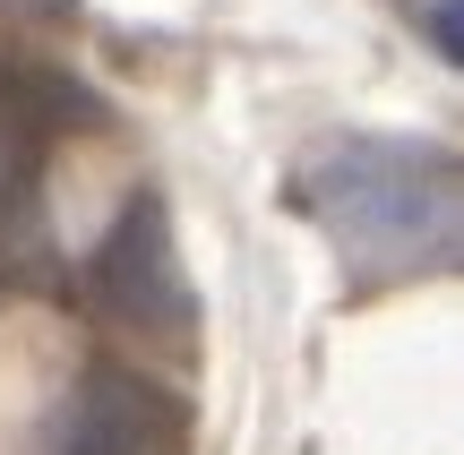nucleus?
<instances>
[{"instance_id":"1","label":"nucleus","mask_w":464,"mask_h":455,"mask_svg":"<svg viewBox=\"0 0 464 455\" xmlns=\"http://www.w3.org/2000/svg\"><path fill=\"white\" fill-rule=\"evenodd\" d=\"M293 206L335 241L353 284H413L456 267L464 164L448 137L335 129L293 164Z\"/></svg>"},{"instance_id":"3","label":"nucleus","mask_w":464,"mask_h":455,"mask_svg":"<svg viewBox=\"0 0 464 455\" xmlns=\"http://www.w3.org/2000/svg\"><path fill=\"white\" fill-rule=\"evenodd\" d=\"M78 120H95V95H86L69 69L52 61H9L0 52V250L17 232H34V198H44V164Z\"/></svg>"},{"instance_id":"2","label":"nucleus","mask_w":464,"mask_h":455,"mask_svg":"<svg viewBox=\"0 0 464 455\" xmlns=\"http://www.w3.org/2000/svg\"><path fill=\"white\" fill-rule=\"evenodd\" d=\"M78 275H86V301L147 344H189V327H198V292L181 275V241H172V215L155 189L121 198L112 232L95 241V258Z\"/></svg>"},{"instance_id":"5","label":"nucleus","mask_w":464,"mask_h":455,"mask_svg":"<svg viewBox=\"0 0 464 455\" xmlns=\"http://www.w3.org/2000/svg\"><path fill=\"white\" fill-rule=\"evenodd\" d=\"M430 34H439V61H456V0H430Z\"/></svg>"},{"instance_id":"4","label":"nucleus","mask_w":464,"mask_h":455,"mask_svg":"<svg viewBox=\"0 0 464 455\" xmlns=\"http://www.w3.org/2000/svg\"><path fill=\"white\" fill-rule=\"evenodd\" d=\"M181 439H189V412L172 387H155L130 361H86L61 404L52 455H181Z\"/></svg>"}]
</instances>
